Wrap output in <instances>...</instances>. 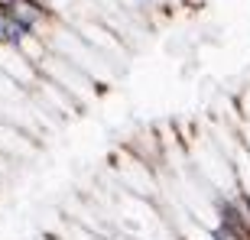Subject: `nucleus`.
<instances>
[{
    "label": "nucleus",
    "instance_id": "nucleus-8",
    "mask_svg": "<svg viewBox=\"0 0 250 240\" xmlns=\"http://www.w3.org/2000/svg\"><path fill=\"white\" fill-rule=\"evenodd\" d=\"M208 231H211V240H247L244 234H237L234 227H228V224H221V221H214Z\"/></svg>",
    "mask_w": 250,
    "mask_h": 240
},
{
    "label": "nucleus",
    "instance_id": "nucleus-9",
    "mask_svg": "<svg viewBox=\"0 0 250 240\" xmlns=\"http://www.w3.org/2000/svg\"><path fill=\"white\" fill-rule=\"evenodd\" d=\"M10 172H13V159H10L7 153H0V179H7Z\"/></svg>",
    "mask_w": 250,
    "mask_h": 240
},
{
    "label": "nucleus",
    "instance_id": "nucleus-12",
    "mask_svg": "<svg viewBox=\"0 0 250 240\" xmlns=\"http://www.w3.org/2000/svg\"><path fill=\"white\" fill-rule=\"evenodd\" d=\"M0 42H3V17H0Z\"/></svg>",
    "mask_w": 250,
    "mask_h": 240
},
{
    "label": "nucleus",
    "instance_id": "nucleus-5",
    "mask_svg": "<svg viewBox=\"0 0 250 240\" xmlns=\"http://www.w3.org/2000/svg\"><path fill=\"white\" fill-rule=\"evenodd\" d=\"M0 153H7L10 159H26L36 153V137L23 133L20 127L0 117Z\"/></svg>",
    "mask_w": 250,
    "mask_h": 240
},
{
    "label": "nucleus",
    "instance_id": "nucleus-6",
    "mask_svg": "<svg viewBox=\"0 0 250 240\" xmlns=\"http://www.w3.org/2000/svg\"><path fill=\"white\" fill-rule=\"evenodd\" d=\"M224 156H228V162H231V172H234V185H237V192L250 198V149L244 146L241 133L234 137V149H231V153H224Z\"/></svg>",
    "mask_w": 250,
    "mask_h": 240
},
{
    "label": "nucleus",
    "instance_id": "nucleus-3",
    "mask_svg": "<svg viewBox=\"0 0 250 240\" xmlns=\"http://www.w3.org/2000/svg\"><path fill=\"white\" fill-rule=\"evenodd\" d=\"M0 17L13 20V23H20V26H26L42 36V29L56 20V13L46 3H39V0H0Z\"/></svg>",
    "mask_w": 250,
    "mask_h": 240
},
{
    "label": "nucleus",
    "instance_id": "nucleus-7",
    "mask_svg": "<svg viewBox=\"0 0 250 240\" xmlns=\"http://www.w3.org/2000/svg\"><path fill=\"white\" fill-rule=\"evenodd\" d=\"M33 29L20 26V23H13V20H3V42L0 46H10V49H20V42L29 36Z\"/></svg>",
    "mask_w": 250,
    "mask_h": 240
},
{
    "label": "nucleus",
    "instance_id": "nucleus-2",
    "mask_svg": "<svg viewBox=\"0 0 250 240\" xmlns=\"http://www.w3.org/2000/svg\"><path fill=\"white\" fill-rule=\"evenodd\" d=\"M39 75L49 78L52 84H59L62 91H68L78 104H88L91 94L98 91V81H94V78H88L82 68H75L72 62H65L56 52H46V59L39 62Z\"/></svg>",
    "mask_w": 250,
    "mask_h": 240
},
{
    "label": "nucleus",
    "instance_id": "nucleus-10",
    "mask_svg": "<svg viewBox=\"0 0 250 240\" xmlns=\"http://www.w3.org/2000/svg\"><path fill=\"white\" fill-rule=\"evenodd\" d=\"M241 140H244V146L250 149V120H247V123H244V130H241Z\"/></svg>",
    "mask_w": 250,
    "mask_h": 240
},
{
    "label": "nucleus",
    "instance_id": "nucleus-11",
    "mask_svg": "<svg viewBox=\"0 0 250 240\" xmlns=\"http://www.w3.org/2000/svg\"><path fill=\"white\" fill-rule=\"evenodd\" d=\"M107 240H137V237H127V234H121V231H117V234H111Z\"/></svg>",
    "mask_w": 250,
    "mask_h": 240
},
{
    "label": "nucleus",
    "instance_id": "nucleus-4",
    "mask_svg": "<svg viewBox=\"0 0 250 240\" xmlns=\"http://www.w3.org/2000/svg\"><path fill=\"white\" fill-rule=\"evenodd\" d=\"M0 75H7L10 81H17L26 91H33L39 81V68L20 49H10V46H0Z\"/></svg>",
    "mask_w": 250,
    "mask_h": 240
},
{
    "label": "nucleus",
    "instance_id": "nucleus-1",
    "mask_svg": "<svg viewBox=\"0 0 250 240\" xmlns=\"http://www.w3.org/2000/svg\"><path fill=\"white\" fill-rule=\"evenodd\" d=\"M42 39H46V49L49 52H56V56H62L65 62H72L75 68H82L88 78H101V81H107L114 75V68L117 65L111 62V59H104L98 49H91L88 42H84L78 33H75L65 20H52L46 29H42Z\"/></svg>",
    "mask_w": 250,
    "mask_h": 240
}]
</instances>
